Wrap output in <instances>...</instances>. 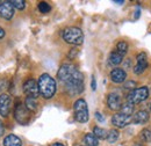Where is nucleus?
<instances>
[{
    "mask_svg": "<svg viewBox=\"0 0 151 146\" xmlns=\"http://www.w3.org/2000/svg\"><path fill=\"white\" fill-rule=\"evenodd\" d=\"M95 118H96L99 122H101V123L105 122V118H104V116H102L100 112H95Z\"/></svg>",
    "mask_w": 151,
    "mask_h": 146,
    "instance_id": "cd10ccee",
    "label": "nucleus"
},
{
    "mask_svg": "<svg viewBox=\"0 0 151 146\" xmlns=\"http://www.w3.org/2000/svg\"><path fill=\"white\" fill-rule=\"evenodd\" d=\"M139 137L143 142L145 143H151V130L150 129H143L139 132Z\"/></svg>",
    "mask_w": 151,
    "mask_h": 146,
    "instance_id": "4be33fe9",
    "label": "nucleus"
},
{
    "mask_svg": "<svg viewBox=\"0 0 151 146\" xmlns=\"http://www.w3.org/2000/svg\"><path fill=\"white\" fill-rule=\"evenodd\" d=\"M149 96V88L143 86L139 88H136L128 94V102L132 104H138L143 101H145Z\"/></svg>",
    "mask_w": 151,
    "mask_h": 146,
    "instance_id": "39448f33",
    "label": "nucleus"
},
{
    "mask_svg": "<svg viewBox=\"0 0 151 146\" xmlns=\"http://www.w3.org/2000/svg\"><path fill=\"white\" fill-rule=\"evenodd\" d=\"M122 60H123V56H121L119 52H116V51H113L109 55V63L112 65H119V64L122 63Z\"/></svg>",
    "mask_w": 151,
    "mask_h": 146,
    "instance_id": "a211bd4d",
    "label": "nucleus"
},
{
    "mask_svg": "<svg viewBox=\"0 0 151 146\" xmlns=\"http://www.w3.org/2000/svg\"><path fill=\"white\" fill-rule=\"evenodd\" d=\"M91 87H92V91L96 89V81H95V78L92 77V81H91Z\"/></svg>",
    "mask_w": 151,
    "mask_h": 146,
    "instance_id": "c85d7f7f",
    "label": "nucleus"
},
{
    "mask_svg": "<svg viewBox=\"0 0 151 146\" xmlns=\"http://www.w3.org/2000/svg\"><path fill=\"white\" fill-rule=\"evenodd\" d=\"M5 37V30L0 27V38H4Z\"/></svg>",
    "mask_w": 151,
    "mask_h": 146,
    "instance_id": "7c9ffc66",
    "label": "nucleus"
},
{
    "mask_svg": "<svg viewBox=\"0 0 151 146\" xmlns=\"http://www.w3.org/2000/svg\"><path fill=\"white\" fill-rule=\"evenodd\" d=\"M81 146H85V145H81Z\"/></svg>",
    "mask_w": 151,
    "mask_h": 146,
    "instance_id": "c9c22d12",
    "label": "nucleus"
},
{
    "mask_svg": "<svg viewBox=\"0 0 151 146\" xmlns=\"http://www.w3.org/2000/svg\"><path fill=\"white\" fill-rule=\"evenodd\" d=\"M73 110H75V118L79 123H86L90 118L88 114V108L87 103L84 99H78L73 104Z\"/></svg>",
    "mask_w": 151,
    "mask_h": 146,
    "instance_id": "20e7f679",
    "label": "nucleus"
},
{
    "mask_svg": "<svg viewBox=\"0 0 151 146\" xmlns=\"http://www.w3.org/2000/svg\"><path fill=\"white\" fill-rule=\"evenodd\" d=\"M11 96L8 94H1L0 95V115L6 117L11 111Z\"/></svg>",
    "mask_w": 151,
    "mask_h": 146,
    "instance_id": "9b49d317",
    "label": "nucleus"
},
{
    "mask_svg": "<svg viewBox=\"0 0 151 146\" xmlns=\"http://www.w3.org/2000/svg\"><path fill=\"white\" fill-rule=\"evenodd\" d=\"M38 9H40V12H41V13L47 14V13H49V12H50L51 7H50V5H49L48 2L42 1V2H40V4H38Z\"/></svg>",
    "mask_w": 151,
    "mask_h": 146,
    "instance_id": "b1692460",
    "label": "nucleus"
},
{
    "mask_svg": "<svg viewBox=\"0 0 151 146\" xmlns=\"http://www.w3.org/2000/svg\"><path fill=\"white\" fill-rule=\"evenodd\" d=\"M107 104L111 110H120L122 107L120 95L117 93H111L107 97Z\"/></svg>",
    "mask_w": 151,
    "mask_h": 146,
    "instance_id": "f8f14e48",
    "label": "nucleus"
},
{
    "mask_svg": "<svg viewBox=\"0 0 151 146\" xmlns=\"http://www.w3.org/2000/svg\"><path fill=\"white\" fill-rule=\"evenodd\" d=\"M124 89H136V82L135 81H132V80H128V82H124V86H123Z\"/></svg>",
    "mask_w": 151,
    "mask_h": 146,
    "instance_id": "a878e982",
    "label": "nucleus"
},
{
    "mask_svg": "<svg viewBox=\"0 0 151 146\" xmlns=\"http://www.w3.org/2000/svg\"><path fill=\"white\" fill-rule=\"evenodd\" d=\"M0 16L6 20H11L14 16V7L11 1L0 2Z\"/></svg>",
    "mask_w": 151,
    "mask_h": 146,
    "instance_id": "1a4fd4ad",
    "label": "nucleus"
},
{
    "mask_svg": "<svg viewBox=\"0 0 151 146\" xmlns=\"http://www.w3.org/2000/svg\"><path fill=\"white\" fill-rule=\"evenodd\" d=\"M93 135L98 139H107V135L108 132L105 130V129L100 128V127H95L93 129Z\"/></svg>",
    "mask_w": 151,
    "mask_h": 146,
    "instance_id": "6ab92c4d",
    "label": "nucleus"
},
{
    "mask_svg": "<svg viewBox=\"0 0 151 146\" xmlns=\"http://www.w3.org/2000/svg\"><path fill=\"white\" fill-rule=\"evenodd\" d=\"M52 146H64V145H63L62 143H55V144H54Z\"/></svg>",
    "mask_w": 151,
    "mask_h": 146,
    "instance_id": "2f4dec72",
    "label": "nucleus"
},
{
    "mask_svg": "<svg viewBox=\"0 0 151 146\" xmlns=\"http://www.w3.org/2000/svg\"><path fill=\"white\" fill-rule=\"evenodd\" d=\"M77 55H78V50H77V49H72V50H70L69 58H70V59H73V58H75Z\"/></svg>",
    "mask_w": 151,
    "mask_h": 146,
    "instance_id": "bb28decb",
    "label": "nucleus"
},
{
    "mask_svg": "<svg viewBox=\"0 0 151 146\" xmlns=\"http://www.w3.org/2000/svg\"><path fill=\"white\" fill-rule=\"evenodd\" d=\"M37 84L40 94L44 99L48 100V99H51L55 95V93H56V81L51 75H49L47 73L42 74L38 79Z\"/></svg>",
    "mask_w": 151,
    "mask_h": 146,
    "instance_id": "f03ea898",
    "label": "nucleus"
},
{
    "mask_svg": "<svg viewBox=\"0 0 151 146\" xmlns=\"http://www.w3.org/2000/svg\"><path fill=\"white\" fill-rule=\"evenodd\" d=\"M4 146H22V142L18 136L8 135L4 139Z\"/></svg>",
    "mask_w": 151,
    "mask_h": 146,
    "instance_id": "2eb2a0df",
    "label": "nucleus"
},
{
    "mask_svg": "<svg viewBox=\"0 0 151 146\" xmlns=\"http://www.w3.org/2000/svg\"><path fill=\"white\" fill-rule=\"evenodd\" d=\"M14 117L18 123L26 125L30 121V111L26 108L24 104L18 103V106L15 107V110H14Z\"/></svg>",
    "mask_w": 151,
    "mask_h": 146,
    "instance_id": "423d86ee",
    "label": "nucleus"
},
{
    "mask_svg": "<svg viewBox=\"0 0 151 146\" xmlns=\"http://www.w3.org/2000/svg\"><path fill=\"white\" fill-rule=\"evenodd\" d=\"M136 59H137V64L134 67V73L135 74H142L147 70V67H148V57H147V54H144V52L138 54L137 57H136Z\"/></svg>",
    "mask_w": 151,
    "mask_h": 146,
    "instance_id": "9d476101",
    "label": "nucleus"
},
{
    "mask_svg": "<svg viewBox=\"0 0 151 146\" xmlns=\"http://www.w3.org/2000/svg\"><path fill=\"white\" fill-rule=\"evenodd\" d=\"M150 109H151V104H150Z\"/></svg>",
    "mask_w": 151,
    "mask_h": 146,
    "instance_id": "f704fd0d",
    "label": "nucleus"
},
{
    "mask_svg": "<svg viewBox=\"0 0 151 146\" xmlns=\"http://www.w3.org/2000/svg\"><path fill=\"white\" fill-rule=\"evenodd\" d=\"M130 122H132V116L124 115L122 112L115 114L113 116V118H112V123H113L114 127H116V128H124Z\"/></svg>",
    "mask_w": 151,
    "mask_h": 146,
    "instance_id": "6e6552de",
    "label": "nucleus"
},
{
    "mask_svg": "<svg viewBox=\"0 0 151 146\" xmlns=\"http://www.w3.org/2000/svg\"><path fill=\"white\" fill-rule=\"evenodd\" d=\"M132 111H134V104L129 103V102L124 103V104L121 107V109H120V112H122V114H124V115H128V116H132Z\"/></svg>",
    "mask_w": 151,
    "mask_h": 146,
    "instance_id": "5701e85b",
    "label": "nucleus"
},
{
    "mask_svg": "<svg viewBox=\"0 0 151 146\" xmlns=\"http://www.w3.org/2000/svg\"><path fill=\"white\" fill-rule=\"evenodd\" d=\"M62 36L64 41L72 45H80L84 42V33L80 28L77 27H68L63 30Z\"/></svg>",
    "mask_w": 151,
    "mask_h": 146,
    "instance_id": "7ed1b4c3",
    "label": "nucleus"
},
{
    "mask_svg": "<svg viewBox=\"0 0 151 146\" xmlns=\"http://www.w3.org/2000/svg\"><path fill=\"white\" fill-rule=\"evenodd\" d=\"M84 144H85V146H98L99 145V139L93 133H87L84 137Z\"/></svg>",
    "mask_w": 151,
    "mask_h": 146,
    "instance_id": "dca6fc26",
    "label": "nucleus"
},
{
    "mask_svg": "<svg viewBox=\"0 0 151 146\" xmlns=\"http://www.w3.org/2000/svg\"><path fill=\"white\" fill-rule=\"evenodd\" d=\"M111 79L115 84H122L127 79V73L123 69H114L111 72Z\"/></svg>",
    "mask_w": 151,
    "mask_h": 146,
    "instance_id": "ddd939ff",
    "label": "nucleus"
},
{
    "mask_svg": "<svg viewBox=\"0 0 151 146\" xmlns=\"http://www.w3.org/2000/svg\"><path fill=\"white\" fill-rule=\"evenodd\" d=\"M4 132H5V128H4V125H2V122L0 121V137L4 135Z\"/></svg>",
    "mask_w": 151,
    "mask_h": 146,
    "instance_id": "c756f323",
    "label": "nucleus"
},
{
    "mask_svg": "<svg viewBox=\"0 0 151 146\" xmlns=\"http://www.w3.org/2000/svg\"><path fill=\"white\" fill-rule=\"evenodd\" d=\"M150 120V115L147 110H139L132 116V122L135 124H145Z\"/></svg>",
    "mask_w": 151,
    "mask_h": 146,
    "instance_id": "4468645a",
    "label": "nucleus"
},
{
    "mask_svg": "<svg viewBox=\"0 0 151 146\" xmlns=\"http://www.w3.org/2000/svg\"><path fill=\"white\" fill-rule=\"evenodd\" d=\"M24 106L29 111H35L37 109V101L34 97H27L24 101Z\"/></svg>",
    "mask_w": 151,
    "mask_h": 146,
    "instance_id": "f3484780",
    "label": "nucleus"
},
{
    "mask_svg": "<svg viewBox=\"0 0 151 146\" xmlns=\"http://www.w3.org/2000/svg\"><path fill=\"white\" fill-rule=\"evenodd\" d=\"M119 136H120L119 131H117V130H115V129H112V130H109V131H108L107 140H108L111 144H113V143H115V142L119 139Z\"/></svg>",
    "mask_w": 151,
    "mask_h": 146,
    "instance_id": "412c9836",
    "label": "nucleus"
},
{
    "mask_svg": "<svg viewBox=\"0 0 151 146\" xmlns=\"http://www.w3.org/2000/svg\"><path fill=\"white\" fill-rule=\"evenodd\" d=\"M135 146H142L141 144H135Z\"/></svg>",
    "mask_w": 151,
    "mask_h": 146,
    "instance_id": "72a5a7b5",
    "label": "nucleus"
},
{
    "mask_svg": "<svg viewBox=\"0 0 151 146\" xmlns=\"http://www.w3.org/2000/svg\"><path fill=\"white\" fill-rule=\"evenodd\" d=\"M114 2H115V4H123V1H122V0H120V1H119V0H115Z\"/></svg>",
    "mask_w": 151,
    "mask_h": 146,
    "instance_id": "473e14b6",
    "label": "nucleus"
},
{
    "mask_svg": "<svg viewBox=\"0 0 151 146\" xmlns=\"http://www.w3.org/2000/svg\"><path fill=\"white\" fill-rule=\"evenodd\" d=\"M23 92L27 95V97H34L37 99L40 95V89H38V84L34 79H28L23 84Z\"/></svg>",
    "mask_w": 151,
    "mask_h": 146,
    "instance_id": "0eeeda50",
    "label": "nucleus"
},
{
    "mask_svg": "<svg viewBox=\"0 0 151 146\" xmlns=\"http://www.w3.org/2000/svg\"><path fill=\"white\" fill-rule=\"evenodd\" d=\"M11 2H12V5H13V7L17 8V9H19V11L24 9V7H26V2H24L23 0H13V1H11Z\"/></svg>",
    "mask_w": 151,
    "mask_h": 146,
    "instance_id": "393cba45",
    "label": "nucleus"
},
{
    "mask_svg": "<svg viewBox=\"0 0 151 146\" xmlns=\"http://www.w3.org/2000/svg\"><path fill=\"white\" fill-rule=\"evenodd\" d=\"M57 78L65 85L70 95H78L84 91V75L73 64H63L57 72Z\"/></svg>",
    "mask_w": 151,
    "mask_h": 146,
    "instance_id": "f257e3e1",
    "label": "nucleus"
},
{
    "mask_svg": "<svg viewBox=\"0 0 151 146\" xmlns=\"http://www.w3.org/2000/svg\"><path fill=\"white\" fill-rule=\"evenodd\" d=\"M128 51V44L124 41H121L116 45V52H119L121 56H124Z\"/></svg>",
    "mask_w": 151,
    "mask_h": 146,
    "instance_id": "aec40b11",
    "label": "nucleus"
}]
</instances>
